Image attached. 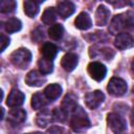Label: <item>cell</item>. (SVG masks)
Instances as JSON below:
<instances>
[{
  "label": "cell",
  "instance_id": "cell-1",
  "mask_svg": "<svg viewBox=\"0 0 134 134\" xmlns=\"http://www.w3.org/2000/svg\"><path fill=\"white\" fill-rule=\"evenodd\" d=\"M133 27V15L131 12L127 14H120L113 17L109 24V31L112 35L120 34L125 29H131Z\"/></svg>",
  "mask_w": 134,
  "mask_h": 134
},
{
  "label": "cell",
  "instance_id": "cell-2",
  "mask_svg": "<svg viewBox=\"0 0 134 134\" xmlns=\"http://www.w3.org/2000/svg\"><path fill=\"white\" fill-rule=\"evenodd\" d=\"M70 126L74 132L81 133L85 132L87 129L90 128V120L84 111V109L80 106H77L72 112H71V120Z\"/></svg>",
  "mask_w": 134,
  "mask_h": 134
},
{
  "label": "cell",
  "instance_id": "cell-3",
  "mask_svg": "<svg viewBox=\"0 0 134 134\" xmlns=\"http://www.w3.org/2000/svg\"><path fill=\"white\" fill-rule=\"evenodd\" d=\"M9 59L15 66L19 68H26L31 61V52L26 48H19L10 54Z\"/></svg>",
  "mask_w": 134,
  "mask_h": 134
},
{
  "label": "cell",
  "instance_id": "cell-4",
  "mask_svg": "<svg viewBox=\"0 0 134 134\" xmlns=\"http://www.w3.org/2000/svg\"><path fill=\"white\" fill-rule=\"evenodd\" d=\"M107 122L114 134H121L126 130L124 118L116 113H109L107 116Z\"/></svg>",
  "mask_w": 134,
  "mask_h": 134
},
{
  "label": "cell",
  "instance_id": "cell-5",
  "mask_svg": "<svg viewBox=\"0 0 134 134\" xmlns=\"http://www.w3.org/2000/svg\"><path fill=\"white\" fill-rule=\"evenodd\" d=\"M127 84L119 77H112L108 84V91L113 96H121L127 92Z\"/></svg>",
  "mask_w": 134,
  "mask_h": 134
},
{
  "label": "cell",
  "instance_id": "cell-6",
  "mask_svg": "<svg viewBox=\"0 0 134 134\" xmlns=\"http://www.w3.org/2000/svg\"><path fill=\"white\" fill-rule=\"evenodd\" d=\"M88 72L93 80L100 82L106 76L107 68L105 67V65H103L99 62H91L88 65Z\"/></svg>",
  "mask_w": 134,
  "mask_h": 134
},
{
  "label": "cell",
  "instance_id": "cell-7",
  "mask_svg": "<svg viewBox=\"0 0 134 134\" xmlns=\"http://www.w3.org/2000/svg\"><path fill=\"white\" fill-rule=\"evenodd\" d=\"M104 99H105V95L99 90L88 92L85 96V103L89 109H96L104 102Z\"/></svg>",
  "mask_w": 134,
  "mask_h": 134
},
{
  "label": "cell",
  "instance_id": "cell-8",
  "mask_svg": "<svg viewBox=\"0 0 134 134\" xmlns=\"http://www.w3.org/2000/svg\"><path fill=\"white\" fill-rule=\"evenodd\" d=\"M45 82H46V77L44 76V74H42L37 70L29 71L25 77V83L28 86H32V87H40L44 85Z\"/></svg>",
  "mask_w": 134,
  "mask_h": 134
},
{
  "label": "cell",
  "instance_id": "cell-9",
  "mask_svg": "<svg viewBox=\"0 0 134 134\" xmlns=\"http://www.w3.org/2000/svg\"><path fill=\"white\" fill-rule=\"evenodd\" d=\"M114 45L119 50L131 48L133 46V38L127 32H120L116 36L114 40Z\"/></svg>",
  "mask_w": 134,
  "mask_h": 134
},
{
  "label": "cell",
  "instance_id": "cell-10",
  "mask_svg": "<svg viewBox=\"0 0 134 134\" xmlns=\"http://www.w3.org/2000/svg\"><path fill=\"white\" fill-rule=\"evenodd\" d=\"M24 99L25 95L23 94V92H21L18 89H13L7 96L6 105L10 108H17L24 103Z\"/></svg>",
  "mask_w": 134,
  "mask_h": 134
},
{
  "label": "cell",
  "instance_id": "cell-11",
  "mask_svg": "<svg viewBox=\"0 0 134 134\" xmlns=\"http://www.w3.org/2000/svg\"><path fill=\"white\" fill-rule=\"evenodd\" d=\"M57 14L62 18H68L75 10V5L71 1H59L57 2Z\"/></svg>",
  "mask_w": 134,
  "mask_h": 134
},
{
  "label": "cell",
  "instance_id": "cell-12",
  "mask_svg": "<svg viewBox=\"0 0 134 134\" xmlns=\"http://www.w3.org/2000/svg\"><path fill=\"white\" fill-rule=\"evenodd\" d=\"M77 62H79V59H77V55L74 54V53H66L63 58H62V61H61V66L63 67V69L65 71H72L75 69V67L77 66Z\"/></svg>",
  "mask_w": 134,
  "mask_h": 134
},
{
  "label": "cell",
  "instance_id": "cell-13",
  "mask_svg": "<svg viewBox=\"0 0 134 134\" xmlns=\"http://www.w3.org/2000/svg\"><path fill=\"white\" fill-rule=\"evenodd\" d=\"M53 121V114L50 110H42L37 114L36 122L40 128H46Z\"/></svg>",
  "mask_w": 134,
  "mask_h": 134
},
{
  "label": "cell",
  "instance_id": "cell-14",
  "mask_svg": "<svg viewBox=\"0 0 134 134\" xmlns=\"http://www.w3.org/2000/svg\"><path fill=\"white\" fill-rule=\"evenodd\" d=\"M25 118H26V112L23 109L17 108L8 112L7 121L12 125H19V124H22L25 120Z\"/></svg>",
  "mask_w": 134,
  "mask_h": 134
},
{
  "label": "cell",
  "instance_id": "cell-15",
  "mask_svg": "<svg viewBox=\"0 0 134 134\" xmlns=\"http://www.w3.org/2000/svg\"><path fill=\"white\" fill-rule=\"evenodd\" d=\"M74 25L75 27H77L79 29H82V30H86V29H89L91 26H92V21H91V18L90 16L86 13V12H82L74 20Z\"/></svg>",
  "mask_w": 134,
  "mask_h": 134
},
{
  "label": "cell",
  "instance_id": "cell-16",
  "mask_svg": "<svg viewBox=\"0 0 134 134\" xmlns=\"http://www.w3.org/2000/svg\"><path fill=\"white\" fill-rule=\"evenodd\" d=\"M110 10L105 5H99L95 13V22L98 26H104L108 23Z\"/></svg>",
  "mask_w": 134,
  "mask_h": 134
},
{
  "label": "cell",
  "instance_id": "cell-17",
  "mask_svg": "<svg viewBox=\"0 0 134 134\" xmlns=\"http://www.w3.org/2000/svg\"><path fill=\"white\" fill-rule=\"evenodd\" d=\"M57 53H58V47L50 42L44 43L41 47V54L43 55V58H45L47 60L52 61L55 58Z\"/></svg>",
  "mask_w": 134,
  "mask_h": 134
},
{
  "label": "cell",
  "instance_id": "cell-18",
  "mask_svg": "<svg viewBox=\"0 0 134 134\" xmlns=\"http://www.w3.org/2000/svg\"><path fill=\"white\" fill-rule=\"evenodd\" d=\"M62 93V87L59 84H50L44 90V95L48 100L57 99Z\"/></svg>",
  "mask_w": 134,
  "mask_h": 134
},
{
  "label": "cell",
  "instance_id": "cell-19",
  "mask_svg": "<svg viewBox=\"0 0 134 134\" xmlns=\"http://www.w3.org/2000/svg\"><path fill=\"white\" fill-rule=\"evenodd\" d=\"M77 107V103H76V97L73 94H67L63 102H62V106L61 109L63 111H65L67 114H70L75 108Z\"/></svg>",
  "mask_w": 134,
  "mask_h": 134
},
{
  "label": "cell",
  "instance_id": "cell-20",
  "mask_svg": "<svg viewBox=\"0 0 134 134\" xmlns=\"http://www.w3.org/2000/svg\"><path fill=\"white\" fill-rule=\"evenodd\" d=\"M39 3L40 2H37V1H32V0H26L24 1L23 3V6H24V13L30 17V18H34L38 13H39Z\"/></svg>",
  "mask_w": 134,
  "mask_h": 134
},
{
  "label": "cell",
  "instance_id": "cell-21",
  "mask_svg": "<svg viewBox=\"0 0 134 134\" xmlns=\"http://www.w3.org/2000/svg\"><path fill=\"white\" fill-rule=\"evenodd\" d=\"M57 16H58V14H57V10L54 7H47L41 17V20L44 24L51 25L57 20Z\"/></svg>",
  "mask_w": 134,
  "mask_h": 134
},
{
  "label": "cell",
  "instance_id": "cell-22",
  "mask_svg": "<svg viewBox=\"0 0 134 134\" xmlns=\"http://www.w3.org/2000/svg\"><path fill=\"white\" fill-rule=\"evenodd\" d=\"M64 35V27L61 24H53L48 28V36L50 39L58 41Z\"/></svg>",
  "mask_w": 134,
  "mask_h": 134
},
{
  "label": "cell",
  "instance_id": "cell-23",
  "mask_svg": "<svg viewBox=\"0 0 134 134\" xmlns=\"http://www.w3.org/2000/svg\"><path fill=\"white\" fill-rule=\"evenodd\" d=\"M47 103H48V100L46 99L45 95L42 93H35L31 97V107L34 109L39 110V109L45 107L47 105Z\"/></svg>",
  "mask_w": 134,
  "mask_h": 134
},
{
  "label": "cell",
  "instance_id": "cell-24",
  "mask_svg": "<svg viewBox=\"0 0 134 134\" xmlns=\"http://www.w3.org/2000/svg\"><path fill=\"white\" fill-rule=\"evenodd\" d=\"M38 65H39L40 72L42 74H49L53 70V63H52V61L47 60L45 58H41L38 61Z\"/></svg>",
  "mask_w": 134,
  "mask_h": 134
},
{
  "label": "cell",
  "instance_id": "cell-25",
  "mask_svg": "<svg viewBox=\"0 0 134 134\" xmlns=\"http://www.w3.org/2000/svg\"><path fill=\"white\" fill-rule=\"evenodd\" d=\"M22 27V23L17 18H10L5 22V30L9 34L19 31Z\"/></svg>",
  "mask_w": 134,
  "mask_h": 134
},
{
  "label": "cell",
  "instance_id": "cell-26",
  "mask_svg": "<svg viewBox=\"0 0 134 134\" xmlns=\"http://www.w3.org/2000/svg\"><path fill=\"white\" fill-rule=\"evenodd\" d=\"M17 6L16 1L14 0H0V13L7 14L15 10Z\"/></svg>",
  "mask_w": 134,
  "mask_h": 134
},
{
  "label": "cell",
  "instance_id": "cell-27",
  "mask_svg": "<svg viewBox=\"0 0 134 134\" xmlns=\"http://www.w3.org/2000/svg\"><path fill=\"white\" fill-rule=\"evenodd\" d=\"M52 114H53V120H58L60 122H64L66 119H67V116L68 114L63 111L61 108H55L53 111H52Z\"/></svg>",
  "mask_w": 134,
  "mask_h": 134
},
{
  "label": "cell",
  "instance_id": "cell-28",
  "mask_svg": "<svg viewBox=\"0 0 134 134\" xmlns=\"http://www.w3.org/2000/svg\"><path fill=\"white\" fill-rule=\"evenodd\" d=\"M9 45V38L5 35H0V52H2Z\"/></svg>",
  "mask_w": 134,
  "mask_h": 134
},
{
  "label": "cell",
  "instance_id": "cell-29",
  "mask_svg": "<svg viewBox=\"0 0 134 134\" xmlns=\"http://www.w3.org/2000/svg\"><path fill=\"white\" fill-rule=\"evenodd\" d=\"M43 37H44L43 31H42L40 28H37L36 30H34V31L31 32V39H32L36 43H38L39 41H41V40L43 39Z\"/></svg>",
  "mask_w": 134,
  "mask_h": 134
},
{
  "label": "cell",
  "instance_id": "cell-30",
  "mask_svg": "<svg viewBox=\"0 0 134 134\" xmlns=\"http://www.w3.org/2000/svg\"><path fill=\"white\" fill-rule=\"evenodd\" d=\"M60 132H63V130H62L61 128H59V127H52V128L48 131L49 134H60Z\"/></svg>",
  "mask_w": 134,
  "mask_h": 134
},
{
  "label": "cell",
  "instance_id": "cell-31",
  "mask_svg": "<svg viewBox=\"0 0 134 134\" xmlns=\"http://www.w3.org/2000/svg\"><path fill=\"white\" fill-rule=\"evenodd\" d=\"M3 115H4V110L0 107V120L2 119V117H3Z\"/></svg>",
  "mask_w": 134,
  "mask_h": 134
},
{
  "label": "cell",
  "instance_id": "cell-32",
  "mask_svg": "<svg viewBox=\"0 0 134 134\" xmlns=\"http://www.w3.org/2000/svg\"><path fill=\"white\" fill-rule=\"evenodd\" d=\"M2 97H3V92H2V90L0 89V102L2 100Z\"/></svg>",
  "mask_w": 134,
  "mask_h": 134
},
{
  "label": "cell",
  "instance_id": "cell-33",
  "mask_svg": "<svg viewBox=\"0 0 134 134\" xmlns=\"http://www.w3.org/2000/svg\"><path fill=\"white\" fill-rule=\"evenodd\" d=\"M27 134H40V133H27Z\"/></svg>",
  "mask_w": 134,
  "mask_h": 134
}]
</instances>
